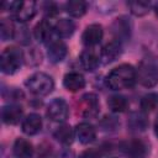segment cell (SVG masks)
I'll return each instance as SVG.
<instances>
[{"label": "cell", "instance_id": "obj_1", "mask_svg": "<svg viewBox=\"0 0 158 158\" xmlns=\"http://www.w3.org/2000/svg\"><path fill=\"white\" fill-rule=\"evenodd\" d=\"M105 81L111 90L130 89L137 81L136 69L131 64H121L107 74Z\"/></svg>", "mask_w": 158, "mask_h": 158}, {"label": "cell", "instance_id": "obj_2", "mask_svg": "<svg viewBox=\"0 0 158 158\" xmlns=\"http://www.w3.org/2000/svg\"><path fill=\"white\" fill-rule=\"evenodd\" d=\"M137 81L144 88H153L158 84V62L156 58H143L136 70Z\"/></svg>", "mask_w": 158, "mask_h": 158}, {"label": "cell", "instance_id": "obj_3", "mask_svg": "<svg viewBox=\"0 0 158 158\" xmlns=\"http://www.w3.org/2000/svg\"><path fill=\"white\" fill-rule=\"evenodd\" d=\"M25 85L30 90V93H32L33 95L46 96L52 93L54 88V81L51 75L42 72H37L27 78V80L25 81Z\"/></svg>", "mask_w": 158, "mask_h": 158}, {"label": "cell", "instance_id": "obj_4", "mask_svg": "<svg viewBox=\"0 0 158 158\" xmlns=\"http://www.w3.org/2000/svg\"><path fill=\"white\" fill-rule=\"evenodd\" d=\"M23 62V53L16 47H7L2 51L0 57V69L4 74L16 73Z\"/></svg>", "mask_w": 158, "mask_h": 158}, {"label": "cell", "instance_id": "obj_5", "mask_svg": "<svg viewBox=\"0 0 158 158\" xmlns=\"http://www.w3.org/2000/svg\"><path fill=\"white\" fill-rule=\"evenodd\" d=\"M99 110H100V104H99V99L95 94L89 93L80 98L78 111L83 117L93 118L99 114Z\"/></svg>", "mask_w": 158, "mask_h": 158}, {"label": "cell", "instance_id": "obj_6", "mask_svg": "<svg viewBox=\"0 0 158 158\" xmlns=\"http://www.w3.org/2000/svg\"><path fill=\"white\" fill-rule=\"evenodd\" d=\"M69 109L68 104L62 98L53 99L47 106V116L54 122H64L68 118Z\"/></svg>", "mask_w": 158, "mask_h": 158}, {"label": "cell", "instance_id": "obj_7", "mask_svg": "<svg viewBox=\"0 0 158 158\" xmlns=\"http://www.w3.org/2000/svg\"><path fill=\"white\" fill-rule=\"evenodd\" d=\"M121 151L131 158H146L149 153V147L142 139H131L121 144Z\"/></svg>", "mask_w": 158, "mask_h": 158}, {"label": "cell", "instance_id": "obj_8", "mask_svg": "<svg viewBox=\"0 0 158 158\" xmlns=\"http://www.w3.org/2000/svg\"><path fill=\"white\" fill-rule=\"evenodd\" d=\"M102 36H104L102 26L99 23H91L85 27V30L81 35V42L84 46L90 48V47L99 44L100 41L102 40Z\"/></svg>", "mask_w": 158, "mask_h": 158}, {"label": "cell", "instance_id": "obj_9", "mask_svg": "<svg viewBox=\"0 0 158 158\" xmlns=\"http://www.w3.org/2000/svg\"><path fill=\"white\" fill-rule=\"evenodd\" d=\"M131 31H132V26H131V22L127 17L125 16H121V17H117L112 26H111V32L114 33L115 36V40L122 42V41H127L130 40L131 37Z\"/></svg>", "mask_w": 158, "mask_h": 158}, {"label": "cell", "instance_id": "obj_10", "mask_svg": "<svg viewBox=\"0 0 158 158\" xmlns=\"http://www.w3.org/2000/svg\"><path fill=\"white\" fill-rule=\"evenodd\" d=\"M47 56L52 63L62 62L67 56V44L60 40H52L47 46Z\"/></svg>", "mask_w": 158, "mask_h": 158}, {"label": "cell", "instance_id": "obj_11", "mask_svg": "<svg viewBox=\"0 0 158 158\" xmlns=\"http://www.w3.org/2000/svg\"><path fill=\"white\" fill-rule=\"evenodd\" d=\"M121 54H122V43L117 40H112L102 47L100 58L105 64H109L116 60Z\"/></svg>", "mask_w": 158, "mask_h": 158}, {"label": "cell", "instance_id": "obj_12", "mask_svg": "<svg viewBox=\"0 0 158 158\" xmlns=\"http://www.w3.org/2000/svg\"><path fill=\"white\" fill-rule=\"evenodd\" d=\"M37 5L35 1H21L20 7L12 14V19L19 22H27L35 17Z\"/></svg>", "mask_w": 158, "mask_h": 158}, {"label": "cell", "instance_id": "obj_13", "mask_svg": "<svg viewBox=\"0 0 158 158\" xmlns=\"http://www.w3.org/2000/svg\"><path fill=\"white\" fill-rule=\"evenodd\" d=\"M75 136L83 144H89L96 138V130L89 122H80L75 126Z\"/></svg>", "mask_w": 158, "mask_h": 158}, {"label": "cell", "instance_id": "obj_14", "mask_svg": "<svg viewBox=\"0 0 158 158\" xmlns=\"http://www.w3.org/2000/svg\"><path fill=\"white\" fill-rule=\"evenodd\" d=\"M54 32V26H52L49 23V21H47L46 19L44 20H41L36 26H35V30H33V35H35V38L38 41V42H42V43H49L53 38H52V35Z\"/></svg>", "mask_w": 158, "mask_h": 158}, {"label": "cell", "instance_id": "obj_15", "mask_svg": "<svg viewBox=\"0 0 158 158\" xmlns=\"http://www.w3.org/2000/svg\"><path fill=\"white\" fill-rule=\"evenodd\" d=\"M100 59L101 58L99 57V54L94 49H91V48H88V49L83 51L80 57H79L80 65L86 72H94L99 67Z\"/></svg>", "mask_w": 158, "mask_h": 158}, {"label": "cell", "instance_id": "obj_16", "mask_svg": "<svg viewBox=\"0 0 158 158\" xmlns=\"http://www.w3.org/2000/svg\"><path fill=\"white\" fill-rule=\"evenodd\" d=\"M21 128H22V132L28 135V136H33L36 133H38L42 128V118L38 114H30L27 115L23 121H22V125H21Z\"/></svg>", "mask_w": 158, "mask_h": 158}, {"label": "cell", "instance_id": "obj_17", "mask_svg": "<svg viewBox=\"0 0 158 158\" xmlns=\"http://www.w3.org/2000/svg\"><path fill=\"white\" fill-rule=\"evenodd\" d=\"M22 117V109L19 105L10 104L5 105L1 109V118L6 125H16Z\"/></svg>", "mask_w": 158, "mask_h": 158}, {"label": "cell", "instance_id": "obj_18", "mask_svg": "<svg viewBox=\"0 0 158 158\" xmlns=\"http://www.w3.org/2000/svg\"><path fill=\"white\" fill-rule=\"evenodd\" d=\"M63 85L68 91L75 93L85 86V79L81 74L77 72H69L63 78Z\"/></svg>", "mask_w": 158, "mask_h": 158}, {"label": "cell", "instance_id": "obj_19", "mask_svg": "<svg viewBox=\"0 0 158 158\" xmlns=\"http://www.w3.org/2000/svg\"><path fill=\"white\" fill-rule=\"evenodd\" d=\"M127 127L132 132H143L148 127V118L144 112H132L127 120Z\"/></svg>", "mask_w": 158, "mask_h": 158}, {"label": "cell", "instance_id": "obj_20", "mask_svg": "<svg viewBox=\"0 0 158 158\" xmlns=\"http://www.w3.org/2000/svg\"><path fill=\"white\" fill-rule=\"evenodd\" d=\"M12 151L16 158H31L33 156V146L25 138H17L14 143Z\"/></svg>", "mask_w": 158, "mask_h": 158}, {"label": "cell", "instance_id": "obj_21", "mask_svg": "<svg viewBox=\"0 0 158 158\" xmlns=\"http://www.w3.org/2000/svg\"><path fill=\"white\" fill-rule=\"evenodd\" d=\"M75 31V23L69 19H60L54 25V33L59 38H68Z\"/></svg>", "mask_w": 158, "mask_h": 158}, {"label": "cell", "instance_id": "obj_22", "mask_svg": "<svg viewBox=\"0 0 158 158\" xmlns=\"http://www.w3.org/2000/svg\"><path fill=\"white\" fill-rule=\"evenodd\" d=\"M53 136L58 142L68 146V144H72L74 139V131L69 125H62L54 131Z\"/></svg>", "mask_w": 158, "mask_h": 158}, {"label": "cell", "instance_id": "obj_23", "mask_svg": "<svg viewBox=\"0 0 158 158\" xmlns=\"http://www.w3.org/2000/svg\"><path fill=\"white\" fill-rule=\"evenodd\" d=\"M107 106L112 112H125L128 107V101L122 95H111L107 99Z\"/></svg>", "mask_w": 158, "mask_h": 158}, {"label": "cell", "instance_id": "obj_24", "mask_svg": "<svg viewBox=\"0 0 158 158\" xmlns=\"http://www.w3.org/2000/svg\"><path fill=\"white\" fill-rule=\"evenodd\" d=\"M86 2L81 0H70L65 4V11L73 17H81L86 12Z\"/></svg>", "mask_w": 158, "mask_h": 158}, {"label": "cell", "instance_id": "obj_25", "mask_svg": "<svg viewBox=\"0 0 158 158\" xmlns=\"http://www.w3.org/2000/svg\"><path fill=\"white\" fill-rule=\"evenodd\" d=\"M141 109L143 112H151L158 107V93H148L141 99Z\"/></svg>", "mask_w": 158, "mask_h": 158}, {"label": "cell", "instance_id": "obj_26", "mask_svg": "<svg viewBox=\"0 0 158 158\" xmlns=\"http://www.w3.org/2000/svg\"><path fill=\"white\" fill-rule=\"evenodd\" d=\"M127 6L135 16H144L151 10V2L149 1H130L127 2Z\"/></svg>", "mask_w": 158, "mask_h": 158}, {"label": "cell", "instance_id": "obj_27", "mask_svg": "<svg viewBox=\"0 0 158 158\" xmlns=\"http://www.w3.org/2000/svg\"><path fill=\"white\" fill-rule=\"evenodd\" d=\"M15 30H16V27L14 26V23L9 19H2L1 23H0V37H1V41L5 42V41H9L11 38H14Z\"/></svg>", "mask_w": 158, "mask_h": 158}, {"label": "cell", "instance_id": "obj_28", "mask_svg": "<svg viewBox=\"0 0 158 158\" xmlns=\"http://www.w3.org/2000/svg\"><path fill=\"white\" fill-rule=\"evenodd\" d=\"M14 38L22 46H27L31 42V33L26 26H20L15 30V36Z\"/></svg>", "mask_w": 158, "mask_h": 158}, {"label": "cell", "instance_id": "obj_29", "mask_svg": "<svg viewBox=\"0 0 158 158\" xmlns=\"http://www.w3.org/2000/svg\"><path fill=\"white\" fill-rule=\"evenodd\" d=\"M42 62V54L41 52L37 51V48H32L27 53V63L31 65H37Z\"/></svg>", "mask_w": 158, "mask_h": 158}, {"label": "cell", "instance_id": "obj_30", "mask_svg": "<svg viewBox=\"0 0 158 158\" xmlns=\"http://www.w3.org/2000/svg\"><path fill=\"white\" fill-rule=\"evenodd\" d=\"M43 11H44V14H46L47 16L53 17V16H56V15L59 12V7H58V5H57L56 2H53V1H47V2L43 4Z\"/></svg>", "mask_w": 158, "mask_h": 158}, {"label": "cell", "instance_id": "obj_31", "mask_svg": "<svg viewBox=\"0 0 158 158\" xmlns=\"http://www.w3.org/2000/svg\"><path fill=\"white\" fill-rule=\"evenodd\" d=\"M100 157H101L100 152H99L98 149H94V148L86 149V151H84V152L79 156V158H100Z\"/></svg>", "mask_w": 158, "mask_h": 158}, {"label": "cell", "instance_id": "obj_32", "mask_svg": "<svg viewBox=\"0 0 158 158\" xmlns=\"http://www.w3.org/2000/svg\"><path fill=\"white\" fill-rule=\"evenodd\" d=\"M154 135H156L157 138H158V115H157V117H156V120H154Z\"/></svg>", "mask_w": 158, "mask_h": 158}, {"label": "cell", "instance_id": "obj_33", "mask_svg": "<svg viewBox=\"0 0 158 158\" xmlns=\"http://www.w3.org/2000/svg\"><path fill=\"white\" fill-rule=\"evenodd\" d=\"M154 12H156V16L158 17V2L154 5Z\"/></svg>", "mask_w": 158, "mask_h": 158}]
</instances>
